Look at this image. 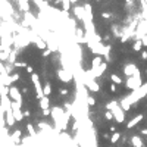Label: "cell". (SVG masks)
Returning <instances> with one entry per match:
<instances>
[{
  "mask_svg": "<svg viewBox=\"0 0 147 147\" xmlns=\"http://www.w3.org/2000/svg\"><path fill=\"white\" fill-rule=\"evenodd\" d=\"M106 109H107V110H110L112 113H113V116H115V119H116V122H118V124H122L124 121H125V113L119 109V106H118V103H116V102L109 103V105L106 106Z\"/></svg>",
  "mask_w": 147,
  "mask_h": 147,
  "instance_id": "1",
  "label": "cell"
},
{
  "mask_svg": "<svg viewBox=\"0 0 147 147\" xmlns=\"http://www.w3.org/2000/svg\"><path fill=\"white\" fill-rule=\"evenodd\" d=\"M31 81L34 84V88H36V99L37 100H41L44 97V91L41 88V82H40V76L37 74H31Z\"/></svg>",
  "mask_w": 147,
  "mask_h": 147,
  "instance_id": "2",
  "label": "cell"
},
{
  "mask_svg": "<svg viewBox=\"0 0 147 147\" xmlns=\"http://www.w3.org/2000/svg\"><path fill=\"white\" fill-rule=\"evenodd\" d=\"M9 97L13 100V102H16L19 106H22V94H21V91L18 90V87H13V85H11L9 87Z\"/></svg>",
  "mask_w": 147,
  "mask_h": 147,
  "instance_id": "3",
  "label": "cell"
},
{
  "mask_svg": "<svg viewBox=\"0 0 147 147\" xmlns=\"http://www.w3.org/2000/svg\"><path fill=\"white\" fill-rule=\"evenodd\" d=\"M12 112H13V116H15V119L18 121V122H21V121L25 118L24 116V112L21 110V106L16 102H12Z\"/></svg>",
  "mask_w": 147,
  "mask_h": 147,
  "instance_id": "4",
  "label": "cell"
},
{
  "mask_svg": "<svg viewBox=\"0 0 147 147\" xmlns=\"http://www.w3.org/2000/svg\"><path fill=\"white\" fill-rule=\"evenodd\" d=\"M137 72H138V68H137L135 63H128V65L124 66V74L128 76V78L129 76H134Z\"/></svg>",
  "mask_w": 147,
  "mask_h": 147,
  "instance_id": "5",
  "label": "cell"
},
{
  "mask_svg": "<svg viewBox=\"0 0 147 147\" xmlns=\"http://www.w3.org/2000/svg\"><path fill=\"white\" fill-rule=\"evenodd\" d=\"M57 76H59V80L60 81H63V82H71L72 81V74L71 71H63V69H59L57 71Z\"/></svg>",
  "mask_w": 147,
  "mask_h": 147,
  "instance_id": "6",
  "label": "cell"
},
{
  "mask_svg": "<svg viewBox=\"0 0 147 147\" xmlns=\"http://www.w3.org/2000/svg\"><path fill=\"white\" fill-rule=\"evenodd\" d=\"M5 121H6V125H7V127H13V125H15L16 119H15V116H13L12 109L6 110V118H5Z\"/></svg>",
  "mask_w": 147,
  "mask_h": 147,
  "instance_id": "7",
  "label": "cell"
},
{
  "mask_svg": "<svg viewBox=\"0 0 147 147\" xmlns=\"http://www.w3.org/2000/svg\"><path fill=\"white\" fill-rule=\"evenodd\" d=\"M141 119H143V115H137L135 118H132V119H131V121H129V122L127 124V128H128V129H131L132 127H135L138 122H140Z\"/></svg>",
  "mask_w": 147,
  "mask_h": 147,
  "instance_id": "8",
  "label": "cell"
},
{
  "mask_svg": "<svg viewBox=\"0 0 147 147\" xmlns=\"http://www.w3.org/2000/svg\"><path fill=\"white\" fill-rule=\"evenodd\" d=\"M38 105H40V107H41L43 110L49 109V106H50V99H49L47 96H44L41 100H38Z\"/></svg>",
  "mask_w": 147,
  "mask_h": 147,
  "instance_id": "9",
  "label": "cell"
},
{
  "mask_svg": "<svg viewBox=\"0 0 147 147\" xmlns=\"http://www.w3.org/2000/svg\"><path fill=\"white\" fill-rule=\"evenodd\" d=\"M87 87L91 90V91H94V93H97V91H100V87H99V84L94 81V80H88L87 81Z\"/></svg>",
  "mask_w": 147,
  "mask_h": 147,
  "instance_id": "10",
  "label": "cell"
},
{
  "mask_svg": "<svg viewBox=\"0 0 147 147\" xmlns=\"http://www.w3.org/2000/svg\"><path fill=\"white\" fill-rule=\"evenodd\" d=\"M74 13H75V16H76V18H78L80 21L84 19V7H81V6H75V7H74Z\"/></svg>",
  "mask_w": 147,
  "mask_h": 147,
  "instance_id": "11",
  "label": "cell"
},
{
  "mask_svg": "<svg viewBox=\"0 0 147 147\" xmlns=\"http://www.w3.org/2000/svg\"><path fill=\"white\" fill-rule=\"evenodd\" d=\"M110 81L113 82L115 85H121V84H124V81H122V78H121V76L118 75V74H110Z\"/></svg>",
  "mask_w": 147,
  "mask_h": 147,
  "instance_id": "12",
  "label": "cell"
},
{
  "mask_svg": "<svg viewBox=\"0 0 147 147\" xmlns=\"http://www.w3.org/2000/svg\"><path fill=\"white\" fill-rule=\"evenodd\" d=\"M102 63H103L102 56H94V57H93V60H91V69H96V68H99Z\"/></svg>",
  "mask_w": 147,
  "mask_h": 147,
  "instance_id": "13",
  "label": "cell"
},
{
  "mask_svg": "<svg viewBox=\"0 0 147 147\" xmlns=\"http://www.w3.org/2000/svg\"><path fill=\"white\" fill-rule=\"evenodd\" d=\"M131 141H132V146H134V147H144L143 140H141L140 137H137V135H134V137L131 138Z\"/></svg>",
  "mask_w": 147,
  "mask_h": 147,
  "instance_id": "14",
  "label": "cell"
},
{
  "mask_svg": "<svg viewBox=\"0 0 147 147\" xmlns=\"http://www.w3.org/2000/svg\"><path fill=\"white\" fill-rule=\"evenodd\" d=\"M141 47H143V41H141V38H138L137 41H134V44H132V50H134V51H140Z\"/></svg>",
  "mask_w": 147,
  "mask_h": 147,
  "instance_id": "15",
  "label": "cell"
},
{
  "mask_svg": "<svg viewBox=\"0 0 147 147\" xmlns=\"http://www.w3.org/2000/svg\"><path fill=\"white\" fill-rule=\"evenodd\" d=\"M43 91H44V96H50L51 94V85H50V82H46L44 84V87H43Z\"/></svg>",
  "mask_w": 147,
  "mask_h": 147,
  "instance_id": "16",
  "label": "cell"
},
{
  "mask_svg": "<svg viewBox=\"0 0 147 147\" xmlns=\"http://www.w3.org/2000/svg\"><path fill=\"white\" fill-rule=\"evenodd\" d=\"M119 138H121V134H119V132H113V134H112V137H110V143H112V144L118 143Z\"/></svg>",
  "mask_w": 147,
  "mask_h": 147,
  "instance_id": "17",
  "label": "cell"
},
{
  "mask_svg": "<svg viewBox=\"0 0 147 147\" xmlns=\"http://www.w3.org/2000/svg\"><path fill=\"white\" fill-rule=\"evenodd\" d=\"M62 7L65 9V12H68L71 9V0H62Z\"/></svg>",
  "mask_w": 147,
  "mask_h": 147,
  "instance_id": "18",
  "label": "cell"
},
{
  "mask_svg": "<svg viewBox=\"0 0 147 147\" xmlns=\"http://www.w3.org/2000/svg\"><path fill=\"white\" fill-rule=\"evenodd\" d=\"M87 103H88L90 106H96V99L91 97V96H88V97H87Z\"/></svg>",
  "mask_w": 147,
  "mask_h": 147,
  "instance_id": "19",
  "label": "cell"
},
{
  "mask_svg": "<svg viewBox=\"0 0 147 147\" xmlns=\"http://www.w3.org/2000/svg\"><path fill=\"white\" fill-rule=\"evenodd\" d=\"M27 129H28V132H30L32 137H36V131H34V127H32L31 124H28V125H27Z\"/></svg>",
  "mask_w": 147,
  "mask_h": 147,
  "instance_id": "20",
  "label": "cell"
},
{
  "mask_svg": "<svg viewBox=\"0 0 147 147\" xmlns=\"http://www.w3.org/2000/svg\"><path fill=\"white\" fill-rule=\"evenodd\" d=\"M13 66H15V68H27L28 65L25 63V62H15V63H13Z\"/></svg>",
  "mask_w": 147,
  "mask_h": 147,
  "instance_id": "21",
  "label": "cell"
},
{
  "mask_svg": "<svg viewBox=\"0 0 147 147\" xmlns=\"http://www.w3.org/2000/svg\"><path fill=\"white\" fill-rule=\"evenodd\" d=\"M105 118H106L107 121H112V119H113L115 116H113V113H112V112H110V110H107V112H106V113H105Z\"/></svg>",
  "mask_w": 147,
  "mask_h": 147,
  "instance_id": "22",
  "label": "cell"
},
{
  "mask_svg": "<svg viewBox=\"0 0 147 147\" xmlns=\"http://www.w3.org/2000/svg\"><path fill=\"white\" fill-rule=\"evenodd\" d=\"M25 69H27V72H28V74H34V68H32L31 65H28V66L25 68Z\"/></svg>",
  "mask_w": 147,
  "mask_h": 147,
  "instance_id": "23",
  "label": "cell"
},
{
  "mask_svg": "<svg viewBox=\"0 0 147 147\" xmlns=\"http://www.w3.org/2000/svg\"><path fill=\"white\" fill-rule=\"evenodd\" d=\"M141 59H143V60H147V50H143V51H141Z\"/></svg>",
  "mask_w": 147,
  "mask_h": 147,
  "instance_id": "24",
  "label": "cell"
},
{
  "mask_svg": "<svg viewBox=\"0 0 147 147\" xmlns=\"http://www.w3.org/2000/svg\"><path fill=\"white\" fill-rule=\"evenodd\" d=\"M141 41H143V46H144V47H147V36H143Z\"/></svg>",
  "mask_w": 147,
  "mask_h": 147,
  "instance_id": "25",
  "label": "cell"
},
{
  "mask_svg": "<svg viewBox=\"0 0 147 147\" xmlns=\"http://www.w3.org/2000/svg\"><path fill=\"white\" fill-rule=\"evenodd\" d=\"M102 16H103V18H112V15L107 13V12H102Z\"/></svg>",
  "mask_w": 147,
  "mask_h": 147,
  "instance_id": "26",
  "label": "cell"
},
{
  "mask_svg": "<svg viewBox=\"0 0 147 147\" xmlns=\"http://www.w3.org/2000/svg\"><path fill=\"white\" fill-rule=\"evenodd\" d=\"M116 90H118L116 85H115V84H110V91H112V93H116Z\"/></svg>",
  "mask_w": 147,
  "mask_h": 147,
  "instance_id": "27",
  "label": "cell"
},
{
  "mask_svg": "<svg viewBox=\"0 0 147 147\" xmlns=\"http://www.w3.org/2000/svg\"><path fill=\"white\" fill-rule=\"evenodd\" d=\"M51 113V110L50 109H46V110H43V115H44V116H49Z\"/></svg>",
  "mask_w": 147,
  "mask_h": 147,
  "instance_id": "28",
  "label": "cell"
},
{
  "mask_svg": "<svg viewBox=\"0 0 147 147\" xmlns=\"http://www.w3.org/2000/svg\"><path fill=\"white\" fill-rule=\"evenodd\" d=\"M50 51H51L50 49H49V50H44V51H43V56H44V57H46V56H49V55H50Z\"/></svg>",
  "mask_w": 147,
  "mask_h": 147,
  "instance_id": "29",
  "label": "cell"
},
{
  "mask_svg": "<svg viewBox=\"0 0 147 147\" xmlns=\"http://www.w3.org/2000/svg\"><path fill=\"white\" fill-rule=\"evenodd\" d=\"M68 93H69V91H68L66 88H65V90H60V94H62V96H68Z\"/></svg>",
  "mask_w": 147,
  "mask_h": 147,
  "instance_id": "30",
  "label": "cell"
},
{
  "mask_svg": "<svg viewBox=\"0 0 147 147\" xmlns=\"http://www.w3.org/2000/svg\"><path fill=\"white\" fill-rule=\"evenodd\" d=\"M109 129H110V131H112V132H116V127H113V125H112V127H110Z\"/></svg>",
  "mask_w": 147,
  "mask_h": 147,
  "instance_id": "31",
  "label": "cell"
},
{
  "mask_svg": "<svg viewBox=\"0 0 147 147\" xmlns=\"http://www.w3.org/2000/svg\"><path fill=\"white\" fill-rule=\"evenodd\" d=\"M141 134H144V135H147V128H143V129H141Z\"/></svg>",
  "mask_w": 147,
  "mask_h": 147,
  "instance_id": "32",
  "label": "cell"
},
{
  "mask_svg": "<svg viewBox=\"0 0 147 147\" xmlns=\"http://www.w3.org/2000/svg\"><path fill=\"white\" fill-rule=\"evenodd\" d=\"M24 116H30V110H25L24 112Z\"/></svg>",
  "mask_w": 147,
  "mask_h": 147,
  "instance_id": "33",
  "label": "cell"
},
{
  "mask_svg": "<svg viewBox=\"0 0 147 147\" xmlns=\"http://www.w3.org/2000/svg\"><path fill=\"white\" fill-rule=\"evenodd\" d=\"M44 2H46V3H50V2H53V0H44Z\"/></svg>",
  "mask_w": 147,
  "mask_h": 147,
  "instance_id": "34",
  "label": "cell"
},
{
  "mask_svg": "<svg viewBox=\"0 0 147 147\" xmlns=\"http://www.w3.org/2000/svg\"><path fill=\"white\" fill-rule=\"evenodd\" d=\"M0 110H2V102H0Z\"/></svg>",
  "mask_w": 147,
  "mask_h": 147,
  "instance_id": "35",
  "label": "cell"
},
{
  "mask_svg": "<svg viewBox=\"0 0 147 147\" xmlns=\"http://www.w3.org/2000/svg\"><path fill=\"white\" fill-rule=\"evenodd\" d=\"M146 75H147V69H146Z\"/></svg>",
  "mask_w": 147,
  "mask_h": 147,
  "instance_id": "36",
  "label": "cell"
}]
</instances>
